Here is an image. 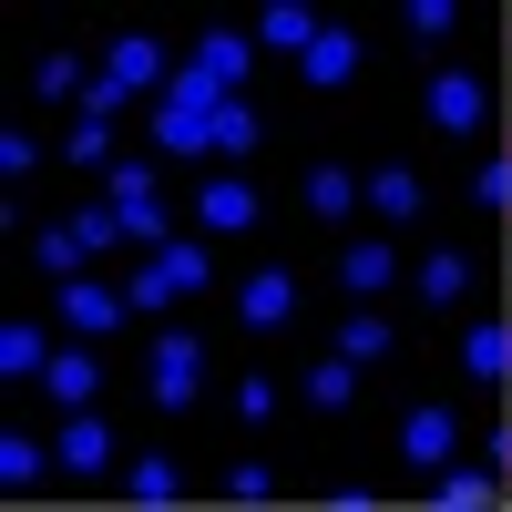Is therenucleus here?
<instances>
[{
    "mask_svg": "<svg viewBox=\"0 0 512 512\" xmlns=\"http://www.w3.org/2000/svg\"><path fill=\"white\" fill-rule=\"evenodd\" d=\"M144 400H154L164 420H185V410L205 400V338H195V328H175V318L154 328V349H144Z\"/></svg>",
    "mask_w": 512,
    "mask_h": 512,
    "instance_id": "obj_1",
    "label": "nucleus"
},
{
    "mask_svg": "<svg viewBox=\"0 0 512 512\" xmlns=\"http://www.w3.org/2000/svg\"><path fill=\"white\" fill-rule=\"evenodd\" d=\"M420 113H431L451 144H472L482 123H492V82H482V72H461V62H441L431 82H420Z\"/></svg>",
    "mask_w": 512,
    "mask_h": 512,
    "instance_id": "obj_2",
    "label": "nucleus"
},
{
    "mask_svg": "<svg viewBox=\"0 0 512 512\" xmlns=\"http://www.w3.org/2000/svg\"><path fill=\"white\" fill-rule=\"evenodd\" d=\"M144 144L164 164H205L216 154V113H195V103H144Z\"/></svg>",
    "mask_w": 512,
    "mask_h": 512,
    "instance_id": "obj_3",
    "label": "nucleus"
},
{
    "mask_svg": "<svg viewBox=\"0 0 512 512\" xmlns=\"http://www.w3.org/2000/svg\"><path fill=\"white\" fill-rule=\"evenodd\" d=\"M62 328H82V338L134 328V297H123V277H62Z\"/></svg>",
    "mask_w": 512,
    "mask_h": 512,
    "instance_id": "obj_4",
    "label": "nucleus"
},
{
    "mask_svg": "<svg viewBox=\"0 0 512 512\" xmlns=\"http://www.w3.org/2000/svg\"><path fill=\"white\" fill-rule=\"evenodd\" d=\"M205 82H226V93H246L256 82V31H236V21H195V52H185Z\"/></svg>",
    "mask_w": 512,
    "mask_h": 512,
    "instance_id": "obj_5",
    "label": "nucleus"
},
{
    "mask_svg": "<svg viewBox=\"0 0 512 512\" xmlns=\"http://www.w3.org/2000/svg\"><path fill=\"white\" fill-rule=\"evenodd\" d=\"M52 461H62L72 482H103V472H113V420H103V410H62Z\"/></svg>",
    "mask_w": 512,
    "mask_h": 512,
    "instance_id": "obj_6",
    "label": "nucleus"
},
{
    "mask_svg": "<svg viewBox=\"0 0 512 512\" xmlns=\"http://www.w3.org/2000/svg\"><path fill=\"white\" fill-rule=\"evenodd\" d=\"M236 328H246V338L297 328V277H287V267H256V277H236Z\"/></svg>",
    "mask_w": 512,
    "mask_h": 512,
    "instance_id": "obj_7",
    "label": "nucleus"
},
{
    "mask_svg": "<svg viewBox=\"0 0 512 512\" xmlns=\"http://www.w3.org/2000/svg\"><path fill=\"white\" fill-rule=\"evenodd\" d=\"M297 195H308V216H318V226H349V216H359V195H369V175H359V164H338V154H318Z\"/></svg>",
    "mask_w": 512,
    "mask_h": 512,
    "instance_id": "obj_8",
    "label": "nucleus"
},
{
    "mask_svg": "<svg viewBox=\"0 0 512 512\" xmlns=\"http://www.w3.org/2000/svg\"><path fill=\"white\" fill-rule=\"evenodd\" d=\"M359 62H369V41H359L349 21H328V31L308 41V62H297V82H308V93H338V82H359Z\"/></svg>",
    "mask_w": 512,
    "mask_h": 512,
    "instance_id": "obj_9",
    "label": "nucleus"
},
{
    "mask_svg": "<svg viewBox=\"0 0 512 512\" xmlns=\"http://www.w3.org/2000/svg\"><path fill=\"white\" fill-rule=\"evenodd\" d=\"M390 277H400V236H390V226H379V236H349V246H338V287H349V297H379Z\"/></svg>",
    "mask_w": 512,
    "mask_h": 512,
    "instance_id": "obj_10",
    "label": "nucleus"
},
{
    "mask_svg": "<svg viewBox=\"0 0 512 512\" xmlns=\"http://www.w3.org/2000/svg\"><path fill=\"white\" fill-rule=\"evenodd\" d=\"M451 451H461V420H451L441 400L400 420V461H410V472H451Z\"/></svg>",
    "mask_w": 512,
    "mask_h": 512,
    "instance_id": "obj_11",
    "label": "nucleus"
},
{
    "mask_svg": "<svg viewBox=\"0 0 512 512\" xmlns=\"http://www.w3.org/2000/svg\"><path fill=\"white\" fill-rule=\"evenodd\" d=\"M195 226H205V236H246V226H256V185H246V175H205V185H195Z\"/></svg>",
    "mask_w": 512,
    "mask_h": 512,
    "instance_id": "obj_12",
    "label": "nucleus"
},
{
    "mask_svg": "<svg viewBox=\"0 0 512 512\" xmlns=\"http://www.w3.org/2000/svg\"><path fill=\"white\" fill-rule=\"evenodd\" d=\"M328 31V11H308V0H267L256 11V52H287V62H308V41Z\"/></svg>",
    "mask_w": 512,
    "mask_h": 512,
    "instance_id": "obj_13",
    "label": "nucleus"
},
{
    "mask_svg": "<svg viewBox=\"0 0 512 512\" xmlns=\"http://www.w3.org/2000/svg\"><path fill=\"white\" fill-rule=\"evenodd\" d=\"M41 400H52V410H93V400H103V359H93V349H52Z\"/></svg>",
    "mask_w": 512,
    "mask_h": 512,
    "instance_id": "obj_14",
    "label": "nucleus"
},
{
    "mask_svg": "<svg viewBox=\"0 0 512 512\" xmlns=\"http://www.w3.org/2000/svg\"><path fill=\"white\" fill-rule=\"evenodd\" d=\"M154 256H164V277H175V297H205V287H216V236H205V226L164 236Z\"/></svg>",
    "mask_w": 512,
    "mask_h": 512,
    "instance_id": "obj_15",
    "label": "nucleus"
},
{
    "mask_svg": "<svg viewBox=\"0 0 512 512\" xmlns=\"http://www.w3.org/2000/svg\"><path fill=\"white\" fill-rule=\"evenodd\" d=\"M420 205H431V185H420L410 164H369V216H379V226H410Z\"/></svg>",
    "mask_w": 512,
    "mask_h": 512,
    "instance_id": "obj_16",
    "label": "nucleus"
},
{
    "mask_svg": "<svg viewBox=\"0 0 512 512\" xmlns=\"http://www.w3.org/2000/svg\"><path fill=\"white\" fill-rule=\"evenodd\" d=\"M297 400L338 420V410L359 400V359H338V349H328V359H308V369H297Z\"/></svg>",
    "mask_w": 512,
    "mask_h": 512,
    "instance_id": "obj_17",
    "label": "nucleus"
},
{
    "mask_svg": "<svg viewBox=\"0 0 512 512\" xmlns=\"http://www.w3.org/2000/svg\"><path fill=\"white\" fill-rule=\"evenodd\" d=\"M123 502H134V512H175V502H185V472H175V461H164V451L123 461Z\"/></svg>",
    "mask_w": 512,
    "mask_h": 512,
    "instance_id": "obj_18",
    "label": "nucleus"
},
{
    "mask_svg": "<svg viewBox=\"0 0 512 512\" xmlns=\"http://www.w3.org/2000/svg\"><path fill=\"white\" fill-rule=\"evenodd\" d=\"M461 379H482V390L512 379V318H482L472 338H461Z\"/></svg>",
    "mask_w": 512,
    "mask_h": 512,
    "instance_id": "obj_19",
    "label": "nucleus"
},
{
    "mask_svg": "<svg viewBox=\"0 0 512 512\" xmlns=\"http://www.w3.org/2000/svg\"><path fill=\"white\" fill-rule=\"evenodd\" d=\"M41 369H52V328L11 318V328H0V379H41Z\"/></svg>",
    "mask_w": 512,
    "mask_h": 512,
    "instance_id": "obj_20",
    "label": "nucleus"
},
{
    "mask_svg": "<svg viewBox=\"0 0 512 512\" xmlns=\"http://www.w3.org/2000/svg\"><path fill=\"white\" fill-rule=\"evenodd\" d=\"M390 349H400V328L379 318V308H349V328H338V359H359V369H379Z\"/></svg>",
    "mask_w": 512,
    "mask_h": 512,
    "instance_id": "obj_21",
    "label": "nucleus"
},
{
    "mask_svg": "<svg viewBox=\"0 0 512 512\" xmlns=\"http://www.w3.org/2000/svg\"><path fill=\"white\" fill-rule=\"evenodd\" d=\"M103 205H164V154H113V195Z\"/></svg>",
    "mask_w": 512,
    "mask_h": 512,
    "instance_id": "obj_22",
    "label": "nucleus"
},
{
    "mask_svg": "<svg viewBox=\"0 0 512 512\" xmlns=\"http://www.w3.org/2000/svg\"><path fill=\"white\" fill-rule=\"evenodd\" d=\"M410 287L431 297V308H461V297H472V267H461V256L441 246V256H420V267H410Z\"/></svg>",
    "mask_w": 512,
    "mask_h": 512,
    "instance_id": "obj_23",
    "label": "nucleus"
},
{
    "mask_svg": "<svg viewBox=\"0 0 512 512\" xmlns=\"http://www.w3.org/2000/svg\"><path fill=\"white\" fill-rule=\"evenodd\" d=\"M256 134H267V113H256L246 93H236V103H216V164H236V154H256Z\"/></svg>",
    "mask_w": 512,
    "mask_h": 512,
    "instance_id": "obj_24",
    "label": "nucleus"
},
{
    "mask_svg": "<svg viewBox=\"0 0 512 512\" xmlns=\"http://www.w3.org/2000/svg\"><path fill=\"white\" fill-rule=\"evenodd\" d=\"M431 482H441V502H451V512H492V502H512V492H502V472H431Z\"/></svg>",
    "mask_w": 512,
    "mask_h": 512,
    "instance_id": "obj_25",
    "label": "nucleus"
},
{
    "mask_svg": "<svg viewBox=\"0 0 512 512\" xmlns=\"http://www.w3.org/2000/svg\"><path fill=\"white\" fill-rule=\"evenodd\" d=\"M41 103H82V93H93V62H72V52H41Z\"/></svg>",
    "mask_w": 512,
    "mask_h": 512,
    "instance_id": "obj_26",
    "label": "nucleus"
},
{
    "mask_svg": "<svg viewBox=\"0 0 512 512\" xmlns=\"http://www.w3.org/2000/svg\"><path fill=\"white\" fill-rule=\"evenodd\" d=\"M41 472H62V461H52V451H41L31 431H11V441H0V482H11V492H31Z\"/></svg>",
    "mask_w": 512,
    "mask_h": 512,
    "instance_id": "obj_27",
    "label": "nucleus"
},
{
    "mask_svg": "<svg viewBox=\"0 0 512 512\" xmlns=\"http://www.w3.org/2000/svg\"><path fill=\"white\" fill-rule=\"evenodd\" d=\"M82 256H93V246H82L72 226H41V236H31V267H41V277H82Z\"/></svg>",
    "mask_w": 512,
    "mask_h": 512,
    "instance_id": "obj_28",
    "label": "nucleus"
},
{
    "mask_svg": "<svg viewBox=\"0 0 512 512\" xmlns=\"http://www.w3.org/2000/svg\"><path fill=\"white\" fill-rule=\"evenodd\" d=\"M123 297H134V318H164V308H175V277H164V256H144V267L123 277Z\"/></svg>",
    "mask_w": 512,
    "mask_h": 512,
    "instance_id": "obj_29",
    "label": "nucleus"
},
{
    "mask_svg": "<svg viewBox=\"0 0 512 512\" xmlns=\"http://www.w3.org/2000/svg\"><path fill=\"white\" fill-rule=\"evenodd\" d=\"M400 31H410V41H441V52H451L461 11H451V0H400Z\"/></svg>",
    "mask_w": 512,
    "mask_h": 512,
    "instance_id": "obj_30",
    "label": "nucleus"
},
{
    "mask_svg": "<svg viewBox=\"0 0 512 512\" xmlns=\"http://www.w3.org/2000/svg\"><path fill=\"white\" fill-rule=\"evenodd\" d=\"M164 103H195V113H216V103H236L226 82H205L195 62H175V82H164Z\"/></svg>",
    "mask_w": 512,
    "mask_h": 512,
    "instance_id": "obj_31",
    "label": "nucleus"
},
{
    "mask_svg": "<svg viewBox=\"0 0 512 512\" xmlns=\"http://www.w3.org/2000/svg\"><path fill=\"white\" fill-rule=\"evenodd\" d=\"M226 410H236V420H277V379H267V369H246L236 390H226Z\"/></svg>",
    "mask_w": 512,
    "mask_h": 512,
    "instance_id": "obj_32",
    "label": "nucleus"
},
{
    "mask_svg": "<svg viewBox=\"0 0 512 512\" xmlns=\"http://www.w3.org/2000/svg\"><path fill=\"white\" fill-rule=\"evenodd\" d=\"M72 236L93 246V256H123V216H113V205H82V216H72Z\"/></svg>",
    "mask_w": 512,
    "mask_h": 512,
    "instance_id": "obj_33",
    "label": "nucleus"
},
{
    "mask_svg": "<svg viewBox=\"0 0 512 512\" xmlns=\"http://www.w3.org/2000/svg\"><path fill=\"white\" fill-rule=\"evenodd\" d=\"M103 154H113V123H93V113H82L72 134H62V164H103Z\"/></svg>",
    "mask_w": 512,
    "mask_h": 512,
    "instance_id": "obj_34",
    "label": "nucleus"
},
{
    "mask_svg": "<svg viewBox=\"0 0 512 512\" xmlns=\"http://www.w3.org/2000/svg\"><path fill=\"white\" fill-rule=\"evenodd\" d=\"M226 502H277V472H267V461H236V472H226Z\"/></svg>",
    "mask_w": 512,
    "mask_h": 512,
    "instance_id": "obj_35",
    "label": "nucleus"
},
{
    "mask_svg": "<svg viewBox=\"0 0 512 512\" xmlns=\"http://www.w3.org/2000/svg\"><path fill=\"white\" fill-rule=\"evenodd\" d=\"M0 175H41V144L31 134H0Z\"/></svg>",
    "mask_w": 512,
    "mask_h": 512,
    "instance_id": "obj_36",
    "label": "nucleus"
},
{
    "mask_svg": "<svg viewBox=\"0 0 512 512\" xmlns=\"http://www.w3.org/2000/svg\"><path fill=\"white\" fill-rule=\"evenodd\" d=\"M492 472H502V492H512V410H502V431H492Z\"/></svg>",
    "mask_w": 512,
    "mask_h": 512,
    "instance_id": "obj_37",
    "label": "nucleus"
},
{
    "mask_svg": "<svg viewBox=\"0 0 512 512\" xmlns=\"http://www.w3.org/2000/svg\"><path fill=\"white\" fill-rule=\"evenodd\" d=\"M502 164H512V134H502Z\"/></svg>",
    "mask_w": 512,
    "mask_h": 512,
    "instance_id": "obj_38",
    "label": "nucleus"
},
{
    "mask_svg": "<svg viewBox=\"0 0 512 512\" xmlns=\"http://www.w3.org/2000/svg\"><path fill=\"white\" fill-rule=\"evenodd\" d=\"M502 390H512V379H502Z\"/></svg>",
    "mask_w": 512,
    "mask_h": 512,
    "instance_id": "obj_39",
    "label": "nucleus"
}]
</instances>
